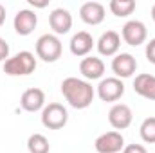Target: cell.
<instances>
[{
  "label": "cell",
  "mask_w": 155,
  "mask_h": 153,
  "mask_svg": "<svg viewBox=\"0 0 155 153\" xmlns=\"http://www.w3.org/2000/svg\"><path fill=\"white\" fill-rule=\"evenodd\" d=\"M61 94L72 108L85 110L92 105L96 90L87 79H79V77L71 76L61 81Z\"/></svg>",
  "instance_id": "cell-1"
},
{
  "label": "cell",
  "mask_w": 155,
  "mask_h": 153,
  "mask_svg": "<svg viewBox=\"0 0 155 153\" xmlns=\"http://www.w3.org/2000/svg\"><path fill=\"white\" fill-rule=\"evenodd\" d=\"M36 69V58L29 50H20L4 61V72L7 76H29Z\"/></svg>",
  "instance_id": "cell-2"
},
{
  "label": "cell",
  "mask_w": 155,
  "mask_h": 153,
  "mask_svg": "<svg viewBox=\"0 0 155 153\" xmlns=\"http://www.w3.org/2000/svg\"><path fill=\"white\" fill-rule=\"evenodd\" d=\"M63 47L56 34H41L36 40V56L45 63H54L61 58Z\"/></svg>",
  "instance_id": "cell-3"
},
{
  "label": "cell",
  "mask_w": 155,
  "mask_h": 153,
  "mask_svg": "<svg viewBox=\"0 0 155 153\" xmlns=\"http://www.w3.org/2000/svg\"><path fill=\"white\" fill-rule=\"evenodd\" d=\"M69 121V112L61 103H49L41 110V124L49 130H61Z\"/></svg>",
  "instance_id": "cell-4"
},
{
  "label": "cell",
  "mask_w": 155,
  "mask_h": 153,
  "mask_svg": "<svg viewBox=\"0 0 155 153\" xmlns=\"http://www.w3.org/2000/svg\"><path fill=\"white\" fill-rule=\"evenodd\" d=\"M124 94V83L119 77H105L97 85V96L105 103H116Z\"/></svg>",
  "instance_id": "cell-5"
},
{
  "label": "cell",
  "mask_w": 155,
  "mask_h": 153,
  "mask_svg": "<svg viewBox=\"0 0 155 153\" xmlns=\"http://www.w3.org/2000/svg\"><path fill=\"white\" fill-rule=\"evenodd\" d=\"M121 38L124 40V43H128L132 47H139L148 38V29L141 20H130L123 25Z\"/></svg>",
  "instance_id": "cell-6"
},
{
  "label": "cell",
  "mask_w": 155,
  "mask_h": 153,
  "mask_svg": "<svg viewBox=\"0 0 155 153\" xmlns=\"http://www.w3.org/2000/svg\"><path fill=\"white\" fill-rule=\"evenodd\" d=\"M94 148L97 153H119L124 148V137L121 135V132H116V130L101 133L96 139Z\"/></svg>",
  "instance_id": "cell-7"
},
{
  "label": "cell",
  "mask_w": 155,
  "mask_h": 153,
  "mask_svg": "<svg viewBox=\"0 0 155 153\" xmlns=\"http://www.w3.org/2000/svg\"><path fill=\"white\" fill-rule=\"evenodd\" d=\"M137 70V60L130 54V52H121L116 54L112 60V72L119 79H126L132 77Z\"/></svg>",
  "instance_id": "cell-8"
},
{
  "label": "cell",
  "mask_w": 155,
  "mask_h": 153,
  "mask_svg": "<svg viewBox=\"0 0 155 153\" xmlns=\"http://www.w3.org/2000/svg\"><path fill=\"white\" fill-rule=\"evenodd\" d=\"M132 121H134L132 108L124 103H116L108 112V122L116 130H126L132 124Z\"/></svg>",
  "instance_id": "cell-9"
},
{
  "label": "cell",
  "mask_w": 155,
  "mask_h": 153,
  "mask_svg": "<svg viewBox=\"0 0 155 153\" xmlns=\"http://www.w3.org/2000/svg\"><path fill=\"white\" fill-rule=\"evenodd\" d=\"M13 25H15V31L20 34V36H29L36 25H38V16L35 11L31 9H20L16 15H15V20H13Z\"/></svg>",
  "instance_id": "cell-10"
},
{
  "label": "cell",
  "mask_w": 155,
  "mask_h": 153,
  "mask_svg": "<svg viewBox=\"0 0 155 153\" xmlns=\"http://www.w3.org/2000/svg\"><path fill=\"white\" fill-rule=\"evenodd\" d=\"M49 25L54 31V34H67L72 29V15L69 9L58 7L49 15Z\"/></svg>",
  "instance_id": "cell-11"
},
{
  "label": "cell",
  "mask_w": 155,
  "mask_h": 153,
  "mask_svg": "<svg viewBox=\"0 0 155 153\" xmlns=\"http://www.w3.org/2000/svg\"><path fill=\"white\" fill-rule=\"evenodd\" d=\"M79 72L87 81L101 79L105 74V61L97 56H87L79 61Z\"/></svg>",
  "instance_id": "cell-12"
},
{
  "label": "cell",
  "mask_w": 155,
  "mask_h": 153,
  "mask_svg": "<svg viewBox=\"0 0 155 153\" xmlns=\"http://www.w3.org/2000/svg\"><path fill=\"white\" fill-rule=\"evenodd\" d=\"M20 106L25 112H31V114H35L38 110H43V106H45V92L41 88H36V86L27 88L20 97Z\"/></svg>",
  "instance_id": "cell-13"
},
{
  "label": "cell",
  "mask_w": 155,
  "mask_h": 153,
  "mask_svg": "<svg viewBox=\"0 0 155 153\" xmlns=\"http://www.w3.org/2000/svg\"><path fill=\"white\" fill-rule=\"evenodd\" d=\"M105 15H107V9L99 2H85L79 7V16L88 25H99L105 20Z\"/></svg>",
  "instance_id": "cell-14"
},
{
  "label": "cell",
  "mask_w": 155,
  "mask_h": 153,
  "mask_svg": "<svg viewBox=\"0 0 155 153\" xmlns=\"http://www.w3.org/2000/svg\"><path fill=\"white\" fill-rule=\"evenodd\" d=\"M94 45H96V41L92 38V34L87 33V31L76 33V34L71 38V43H69L71 52H72L74 56H78V58H87Z\"/></svg>",
  "instance_id": "cell-15"
},
{
  "label": "cell",
  "mask_w": 155,
  "mask_h": 153,
  "mask_svg": "<svg viewBox=\"0 0 155 153\" xmlns=\"http://www.w3.org/2000/svg\"><path fill=\"white\" fill-rule=\"evenodd\" d=\"M96 45H97V50L101 56H107V58L116 56L119 52V47H121V34L116 31H107L99 36Z\"/></svg>",
  "instance_id": "cell-16"
},
{
  "label": "cell",
  "mask_w": 155,
  "mask_h": 153,
  "mask_svg": "<svg viewBox=\"0 0 155 153\" xmlns=\"http://www.w3.org/2000/svg\"><path fill=\"white\" fill-rule=\"evenodd\" d=\"M134 92L144 99L155 101V76L153 74H139L134 79Z\"/></svg>",
  "instance_id": "cell-17"
},
{
  "label": "cell",
  "mask_w": 155,
  "mask_h": 153,
  "mask_svg": "<svg viewBox=\"0 0 155 153\" xmlns=\"http://www.w3.org/2000/svg\"><path fill=\"white\" fill-rule=\"evenodd\" d=\"M108 7L112 15H116L119 18H126L135 11V0H112Z\"/></svg>",
  "instance_id": "cell-18"
},
{
  "label": "cell",
  "mask_w": 155,
  "mask_h": 153,
  "mask_svg": "<svg viewBox=\"0 0 155 153\" xmlns=\"http://www.w3.org/2000/svg\"><path fill=\"white\" fill-rule=\"evenodd\" d=\"M27 150L29 153H49L51 151L49 139L43 133H33L27 139Z\"/></svg>",
  "instance_id": "cell-19"
},
{
  "label": "cell",
  "mask_w": 155,
  "mask_h": 153,
  "mask_svg": "<svg viewBox=\"0 0 155 153\" xmlns=\"http://www.w3.org/2000/svg\"><path fill=\"white\" fill-rule=\"evenodd\" d=\"M139 133L146 144H155V117H146L141 122Z\"/></svg>",
  "instance_id": "cell-20"
},
{
  "label": "cell",
  "mask_w": 155,
  "mask_h": 153,
  "mask_svg": "<svg viewBox=\"0 0 155 153\" xmlns=\"http://www.w3.org/2000/svg\"><path fill=\"white\" fill-rule=\"evenodd\" d=\"M146 60L155 65V38L146 43Z\"/></svg>",
  "instance_id": "cell-21"
},
{
  "label": "cell",
  "mask_w": 155,
  "mask_h": 153,
  "mask_svg": "<svg viewBox=\"0 0 155 153\" xmlns=\"http://www.w3.org/2000/svg\"><path fill=\"white\" fill-rule=\"evenodd\" d=\"M123 153H148L143 144H128L123 148Z\"/></svg>",
  "instance_id": "cell-22"
},
{
  "label": "cell",
  "mask_w": 155,
  "mask_h": 153,
  "mask_svg": "<svg viewBox=\"0 0 155 153\" xmlns=\"http://www.w3.org/2000/svg\"><path fill=\"white\" fill-rule=\"evenodd\" d=\"M9 58V43L4 38H0V61H5Z\"/></svg>",
  "instance_id": "cell-23"
},
{
  "label": "cell",
  "mask_w": 155,
  "mask_h": 153,
  "mask_svg": "<svg viewBox=\"0 0 155 153\" xmlns=\"http://www.w3.org/2000/svg\"><path fill=\"white\" fill-rule=\"evenodd\" d=\"M29 4H31V5H35V7H47V5H49V0H43V2H36V0H29Z\"/></svg>",
  "instance_id": "cell-24"
},
{
  "label": "cell",
  "mask_w": 155,
  "mask_h": 153,
  "mask_svg": "<svg viewBox=\"0 0 155 153\" xmlns=\"http://www.w3.org/2000/svg\"><path fill=\"white\" fill-rule=\"evenodd\" d=\"M4 22H5V7L0 4V27L4 25Z\"/></svg>",
  "instance_id": "cell-25"
},
{
  "label": "cell",
  "mask_w": 155,
  "mask_h": 153,
  "mask_svg": "<svg viewBox=\"0 0 155 153\" xmlns=\"http://www.w3.org/2000/svg\"><path fill=\"white\" fill-rule=\"evenodd\" d=\"M152 18H153V22H155V4L152 5Z\"/></svg>",
  "instance_id": "cell-26"
}]
</instances>
